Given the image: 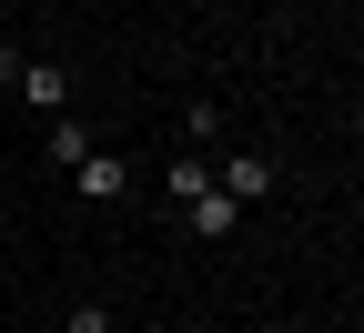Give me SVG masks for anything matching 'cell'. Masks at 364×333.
<instances>
[{
	"instance_id": "cell-5",
	"label": "cell",
	"mask_w": 364,
	"mask_h": 333,
	"mask_svg": "<svg viewBox=\"0 0 364 333\" xmlns=\"http://www.w3.org/2000/svg\"><path fill=\"white\" fill-rule=\"evenodd\" d=\"M182 222H193V243H223V232L243 222V202L233 192H203V202H182Z\"/></svg>"
},
{
	"instance_id": "cell-3",
	"label": "cell",
	"mask_w": 364,
	"mask_h": 333,
	"mask_svg": "<svg viewBox=\"0 0 364 333\" xmlns=\"http://www.w3.org/2000/svg\"><path fill=\"white\" fill-rule=\"evenodd\" d=\"M213 192H233V202H263V192H273V162H263V152H233V162H213Z\"/></svg>"
},
{
	"instance_id": "cell-2",
	"label": "cell",
	"mask_w": 364,
	"mask_h": 333,
	"mask_svg": "<svg viewBox=\"0 0 364 333\" xmlns=\"http://www.w3.org/2000/svg\"><path fill=\"white\" fill-rule=\"evenodd\" d=\"M71 192H81V202H122V192H132V162H122V152H81V162H71Z\"/></svg>"
},
{
	"instance_id": "cell-4",
	"label": "cell",
	"mask_w": 364,
	"mask_h": 333,
	"mask_svg": "<svg viewBox=\"0 0 364 333\" xmlns=\"http://www.w3.org/2000/svg\"><path fill=\"white\" fill-rule=\"evenodd\" d=\"M203 192H213V162H203V152H172V172H162V202L182 212V202H203Z\"/></svg>"
},
{
	"instance_id": "cell-8",
	"label": "cell",
	"mask_w": 364,
	"mask_h": 333,
	"mask_svg": "<svg viewBox=\"0 0 364 333\" xmlns=\"http://www.w3.org/2000/svg\"><path fill=\"white\" fill-rule=\"evenodd\" d=\"M51 333H112V303H71V313H61Z\"/></svg>"
},
{
	"instance_id": "cell-6",
	"label": "cell",
	"mask_w": 364,
	"mask_h": 333,
	"mask_svg": "<svg viewBox=\"0 0 364 333\" xmlns=\"http://www.w3.org/2000/svg\"><path fill=\"white\" fill-rule=\"evenodd\" d=\"M81 152H102V141H91V131H81V121H71V111H61V121H51V162H61V172H71V162H81Z\"/></svg>"
},
{
	"instance_id": "cell-1",
	"label": "cell",
	"mask_w": 364,
	"mask_h": 333,
	"mask_svg": "<svg viewBox=\"0 0 364 333\" xmlns=\"http://www.w3.org/2000/svg\"><path fill=\"white\" fill-rule=\"evenodd\" d=\"M11 91H21L41 121H61V111H71V71H61V61H21V71H11Z\"/></svg>"
},
{
	"instance_id": "cell-7",
	"label": "cell",
	"mask_w": 364,
	"mask_h": 333,
	"mask_svg": "<svg viewBox=\"0 0 364 333\" xmlns=\"http://www.w3.org/2000/svg\"><path fill=\"white\" fill-rule=\"evenodd\" d=\"M182 141H193V152H203V141H223V111H213V102H193V111H182Z\"/></svg>"
}]
</instances>
